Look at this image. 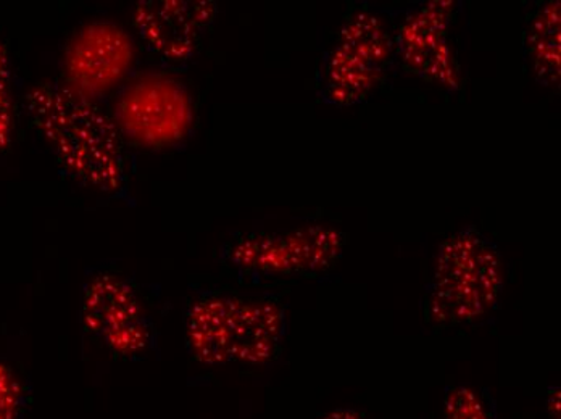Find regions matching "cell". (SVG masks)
Segmentation results:
<instances>
[{
	"mask_svg": "<svg viewBox=\"0 0 561 419\" xmlns=\"http://www.w3.org/2000/svg\"><path fill=\"white\" fill-rule=\"evenodd\" d=\"M20 386L9 368L0 364V419H13L19 415Z\"/></svg>",
	"mask_w": 561,
	"mask_h": 419,
	"instance_id": "cell-13",
	"label": "cell"
},
{
	"mask_svg": "<svg viewBox=\"0 0 561 419\" xmlns=\"http://www.w3.org/2000/svg\"><path fill=\"white\" fill-rule=\"evenodd\" d=\"M193 121L190 94L173 78L142 74L119 95L115 126L142 148H165L180 141Z\"/></svg>",
	"mask_w": 561,
	"mask_h": 419,
	"instance_id": "cell-3",
	"label": "cell"
},
{
	"mask_svg": "<svg viewBox=\"0 0 561 419\" xmlns=\"http://www.w3.org/2000/svg\"><path fill=\"white\" fill-rule=\"evenodd\" d=\"M502 286L501 255L474 230L461 231L440 248L430 294V318L440 325L484 315Z\"/></svg>",
	"mask_w": 561,
	"mask_h": 419,
	"instance_id": "cell-2",
	"label": "cell"
},
{
	"mask_svg": "<svg viewBox=\"0 0 561 419\" xmlns=\"http://www.w3.org/2000/svg\"><path fill=\"white\" fill-rule=\"evenodd\" d=\"M84 325L115 352L129 356L147 346L150 328L133 289L116 276L95 279L84 295Z\"/></svg>",
	"mask_w": 561,
	"mask_h": 419,
	"instance_id": "cell-6",
	"label": "cell"
},
{
	"mask_svg": "<svg viewBox=\"0 0 561 419\" xmlns=\"http://www.w3.org/2000/svg\"><path fill=\"white\" fill-rule=\"evenodd\" d=\"M342 251V234L328 228H307L286 236H248L231 248L239 267L268 272L320 271Z\"/></svg>",
	"mask_w": 561,
	"mask_h": 419,
	"instance_id": "cell-5",
	"label": "cell"
},
{
	"mask_svg": "<svg viewBox=\"0 0 561 419\" xmlns=\"http://www.w3.org/2000/svg\"><path fill=\"white\" fill-rule=\"evenodd\" d=\"M444 419H491V415L477 392L461 387L447 398Z\"/></svg>",
	"mask_w": 561,
	"mask_h": 419,
	"instance_id": "cell-12",
	"label": "cell"
},
{
	"mask_svg": "<svg viewBox=\"0 0 561 419\" xmlns=\"http://www.w3.org/2000/svg\"><path fill=\"white\" fill-rule=\"evenodd\" d=\"M214 3L142 2L136 9V28L160 56L169 60H186L193 54L198 31L210 23Z\"/></svg>",
	"mask_w": 561,
	"mask_h": 419,
	"instance_id": "cell-7",
	"label": "cell"
},
{
	"mask_svg": "<svg viewBox=\"0 0 561 419\" xmlns=\"http://www.w3.org/2000/svg\"><path fill=\"white\" fill-rule=\"evenodd\" d=\"M283 334L284 313L275 302L228 298L225 323L228 361L262 363L272 359Z\"/></svg>",
	"mask_w": 561,
	"mask_h": 419,
	"instance_id": "cell-8",
	"label": "cell"
},
{
	"mask_svg": "<svg viewBox=\"0 0 561 419\" xmlns=\"http://www.w3.org/2000/svg\"><path fill=\"white\" fill-rule=\"evenodd\" d=\"M31 121L77 178L101 190L123 183L118 129L95 108L65 86L44 84L26 95Z\"/></svg>",
	"mask_w": 561,
	"mask_h": 419,
	"instance_id": "cell-1",
	"label": "cell"
},
{
	"mask_svg": "<svg viewBox=\"0 0 561 419\" xmlns=\"http://www.w3.org/2000/svg\"><path fill=\"white\" fill-rule=\"evenodd\" d=\"M339 47L379 70L391 56V40L376 16L358 13L345 23Z\"/></svg>",
	"mask_w": 561,
	"mask_h": 419,
	"instance_id": "cell-10",
	"label": "cell"
},
{
	"mask_svg": "<svg viewBox=\"0 0 561 419\" xmlns=\"http://www.w3.org/2000/svg\"><path fill=\"white\" fill-rule=\"evenodd\" d=\"M13 107L10 92V61L5 46L0 44V150L9 148L12 139Z\"/></svg>",
	"mask_w": 561,
	"mask_h": 419,
	"instance_id": "cell-11",
	"label": "cell"
},
{
	"mask_svg": "<svg viewBox=\"0 0 561 419\" xmlns=\"http://www.w3.org/2000/svg\"><path fill=\"white\" fill-rule=\"evenodd\" d=\"M135 60L125 30L111 22H92L78 31L65 50V88L94 101L122 83Z\"/></svg>",
	"mask_w": 561,
	"mask_h": 419,
	"instance_id": "cell-4",
	"label": "cell"
},
{
	"mask_svg": "<svg viewBox=\"0 0 561 419\" xmlns=\"http://www.w3.org/2000/svg\"><path fill=\"white\" fill-rule=\"evenodd\" d=\"M324 419H364L360 415L355 414V411L351 410H337L333 411V414L328 415Z\"/></svg>",
	"mask_w": 561,
	"mask_h": 419,
	"instance_id": "cell-14",
	"label": "cell"
},
{
	"mask_svg": "<svg viewBox=\"0 0 561 419\" xmlns=\"http://www.w3.org/2000/svg\"><path fill=\"white\" fill-rule=\"evenodd\" d=\"M529 49L540 83L550 86L560 78V3L550 2L534 15Z\"/></svg>",
	"mask_w": 561,
	"mask_h": 419,
	"instance_id": "cell-9",
	"label": "cell"
}]
</instances>
